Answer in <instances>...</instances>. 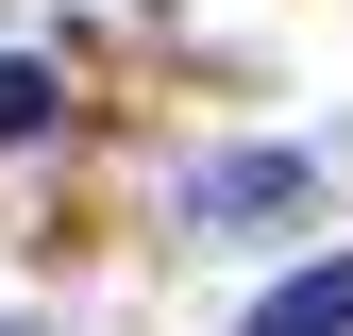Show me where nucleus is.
Segmentation results:
<instances>
[{
    "label": "nucleus",
    "instance_id": "nucleus-1",
    "mask_svg": "<svg viewBox=\"0 0 353 336\" xmlns=\"http://www.w3.org/2000/svg\"><path fill=\"white\" fill-rule=\"evenodd\" d=\"M185 202H202V235H286V219H303V168H286V151H219Z\"/></svg>",
    "mask_w": 353,
    "mask_h": 336
},
{
    "label": "nucleus",
    "instance_id": "nucleus-2",
    "mask_svg": "<svg viewBox=\"0 0 353 336\" xmlns=\"http://www.w3.org/2000/svg\"><path fill=\"white\" fill-rule=\"evenodd\" d=\"M252 336H353V252H336V269H303L286 303H252Z\"/></svg>",
    "mask_w": 353,
    "mask_h": 336
},
{
    "label": "nucleus",
    "instance_id": "nucleus-3",
    "mask_svg": "<svg viewBox=\"0 0 353 336\" xmlns=\"http://www.w3.org/2000/svg\"><path fill=\"white\" fill-rule=\"evenodd\" d=\"M0 135H51V67H0Z\"/></svg>",
    "mask_w": 353,
    "mask_h": 336
}]
</instances>
